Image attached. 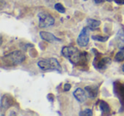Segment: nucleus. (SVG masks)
Masks as SVG:
<instances>
[{"label":"nucleus","mask_w":124,"mask_h":116,"mask_svg":"<svg viewBox=\"0 0 124 116\" xmlns=\"http://www.w3.org/2000/svg\"><path fill=\"white\" fill-rule=\"evenodd\" d=\"M110 63V60L108 57H98L96 56L93 62V66L97 68V69L103 70L105 69L106 67Z\"/></svg>","instance_id":"nucleus-6"},{"label":"nucleus","mask_w":124,"mask_h":116,"mask_svg":"<svg viewBox=\"0 0 124 116\" xmlns=\"http://www.w3.org/2000/svg\"><path fill=\"white\" fill-rule=\"evenodd\" d=\"M84 1H87V0H84Z\"/></svg>","instance_id":"nucleus-22"},{"label":"nucleus","mask_w":124,"mask_h":116,"mask_svg":"<svg viewBox=\"0 0 124 116\" xmlns=\"http://www.w3.org/2000/svg\"><path fill=\"white\" fill-rule=\"evenodd\" d=\"M109 37H103V36H99V35H96V36H93L92 38L93 40H96V41H100V42H105L108 39Z\"/></svg>","instance_id":"nucleus-16"},{"label":"nucleus","mask_w":124,"mask_h":116,"mask_svg":"<svg viewBox=\"0 0 124 116\" xmlns=\"http://www.w3.org/2000/svg\"><path fill=\"white\" fill-rule=\"evenodd\" d=\"M122 71H123V72H124V64H123V65H122Z\"/></svg>","instance_id":"nucleus-21"},{"label":"nucleus","mask_w":124,"mask_h":116,"mask_svg":"<svg viewBox=\"0 0 124 116\" xmlns=\"http://www.w3.org/2000/svg\"><path fill=\"white\" fill-rule=\"evenodd\" d=\"M79 115H83V116H92L93 115V112H92L91 109H84L83 111H82L81 113L79 114Z\"/></svg>","instance_id":"nucleus-17"},{"label":"nucleus","mask_w":124,"mask_h":116,"mask_svg":"<svg viewBox=\"0 0 124 116\" xmlns=\"http://www.w3.org/2000/svg\"><path fill=\"white\" fill-rule=\"evenodd\" d=\"M12 104H13V101L9 96L8 95L3 96L2 99H1V108L7 109L10 106H12Z\"/></svg>","instance_id":"nucleus-10"},{"label":"nucleus","mask_w":124,"mask_h":116,"mask_svg":"<svg viewBox=\"0 0 124 116\" xmlns=\"http://www.w3.org/2000/svg\"><path fill=\"white\" fill-rule=\"evenodd\" d=\"M93 1H94L96 4H101V3H103L105 0H93Z\"/></svg>","instance_id":"nucleus-20"},{"label":"nucleus","mask_w":124,"mask_h":116,"mask_svg":"<svg viewBox=\"0 0 124 116\" xmlns=\"http://www.w3.org/2000/svg\"><path fill=\"white\" fill-rule=\"evenodd\" d=\"M73 96L75 97V98L77 99V101H78L79 102H83L86 101L87 96L86 92L83 90L82 88H78L75 90V91L73 92Z\"/></svg>","instance_id":"nucleus-8"},{"label":"nucleus","mask_w":124,"mask_h":116,"mask_svg":"<svg viewBox=\"0 0 124 116\" xmlns=\"http://www.w3.org/2000/svg\"><path fill=\"white\" fill-rule=\"evenodd\" d=\"M124 60V48L121 49V50L116 55L115 61L116 62H122Z\"/></svg>","instance_id":"nucleus-14"},{"label":"nucleus","mask_w":124,"mask_h":116,"mask_svg":"<svg viewBox=\"0 0 124 116\" xmlns=\"http://www.w3.org/2000/svg\"><path fill=\"white\" fill-rule=\"evenodd\" d=\"M85 90L90 98H95L98 95L99 89L98 86H95V85H88L85 87Z\"/></svg>","instance_id":"nucleus-9"},{"label":"nucleus","mask_w":124,"mask_h":116,"mask_svg":"<svg viewBox=\"0 0 124 116\" xmlns=\"http://www.w3.org/2000/svg\"><path fill=\"white\" fill-rule=\"evenodd\" d=\"M38 19H39V27L41 28L49 27L54 24V19L50 14L46 12H41L38 14Z\"/></svg>","instance_id":"nucleus-4"},{"label":"nucleus","mask_w":124,"mask_h":116,"mask_svg":"<svg viewBox=\"0 0 124 116\" xmlns=\"http://www.w3.org/2000/svg\"><path fill=\"white\" fill-rule=\"evenodd\" d=\"M71 85H70V84H66V85H65V87H64V90L65 91H68V90L71 89Z\"/></svg>","instance_id":"nucleus-18"},{"label":"nucleus","mask_w":124,"mask_h":116,"mask_svg":"<svg viewBox=\"0 0 124 116\" xmlns=\"http://www.w3.org/2000/svg\"><path fill=\"white\" fill-rule=\"evenodd\" d=\"M62 55L67 59L70 60L73 65H78L79 63H83L84 60V55L85 53H82L79 51L78 49L73 46H65L63 47L61 50Z\"/></svg>","instance_id":"nucleus-1"},{"label":"nucleus","mask_w":124,"mask_h":116,"mask_svg":"<svg viewBox=\"0 0 124 116\" xmlns=\"http://www.w3.org/2000/svg\"><path fill=\"white\" fill-rule=\"evenodd\" d=\"M54 9L60 13H65V12H66V9H65V7L62 5L61 4H60V3H58V4H55Z\"/></svg>","instance_id":"nucleus-15"},{"label":"nucleus","mask_w":124,"mask_h":116,"mask_svg":"<svg viewBox=\"0 0 124 116\" xmlns=\"http://www.w3.org/2000/svg\"><path fill=\"white\" fill-rule=\"evenodd\" d=\"M26 59V55L21 50H16L11 53L8 54L7 55L2 57V61L7 66H14L19 65L22 63Z\"/></svg>","instance_id":"nucleus-2"},{"label":"nucleus","mask_w":124,"mask_h":116,"mask_svg":"<svg viewBox=\"0 0 124 116\" xmlns=\"http://www.w3.org/2000/svg\"><path fill=\"white\" fill-rule=\"evenodd\" d=\"M88 25L89 27L90 30L93 31L95 30L97 27H99L100 25V21H98V20H94V19H88Z\"/></svg>","instance_id":"nucleus-12"},{"label":"nucleus","mask_w":124,"mask_h":116,"mask_svg":"<svg viewBox=\"0 0 124 116\" xmlns=\"http://www.w3.org/2000/svg\"><path fill=\"white\" fill-rule=\"evenodd\" d=\"M89 27H85L80 33L79 36L78 38V44L82 47H85L88 45L89 42Z\"/></svg>","instance_id":"nucleus-5"},{"label":"nucleus","mask_w":124,"mask_h":116,"mask_svg":"<svg viewBox=\"0 0 124 116\" xmlns=\"http://www.w3.org/2000/svg\"><path fill=\"white\" fill-rule=\"evenodd\" d=\"M114 1H115L117 4H120V5L124 4V0H114Z\"/></svg>","instance_id":"nucleus-19"},{"label":"nucleus","mask_w":124,"mask_h":116,"mask_svg":"<svg viewBox=\"0 0 124 116\" xmlns=\"http://www.w3.org/2000/svg\"><path fill=\"white\" fill-rule=\"evenodd\" d=\"M116 41L118 44L119 49H123L124 48V31L122 29H120L116 33Z\"/></svg>","instance_id":"nucleus-11"},{"label":"nucleus","mask_w":124,"mask_h":116,"mask_svg":"<svg viewBox=\"0 0 124 116\" xmlns=\"http://www.w3.org/2000/svg\"><path fill=\"white\" fill-rule=\"evenodd\" d=\"M40 37L42 39L45 40L49 43H55V42H60L61 40L55 37L51 33H48V32H40Z\"/></svg>","instance_id":"nucleus-7"},{"label":"nucleus","mask_w":124,"mask_h":116,"mask_svg":"<svg viewBox=\"0 0 124 116\" xmlns=\"http://www.w3.org/2000/svg\"><path fill=\"white\" fill-rule=\"evenodd\" d=\"M38 66L43 71L48 70H57L59 73H61L62 68L59 62L55 58H48V59L40 60L38 62Z\"/></svg>","instance_id":"nucleus-3"},{"label":"nucleus","mask_w":124,"mask_h":116,"mask_svg":"<svg viewBox=\"0 0 124 116\" xmlns=\"http://www.w3.org/2000/svg\"><path fill=\"white\" fill-rule=\"evenodd\" d=\"M100 108L103 114H108V113L110 112V107H109L108 103L105 102V101H100Z\"/></svg>","instance_id":"nucleus-13"}]
</instances>
